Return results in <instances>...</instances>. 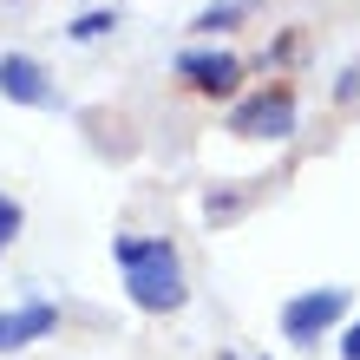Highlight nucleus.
Instances as JSON below:
<instances>
[{
  "instance_id": "nucleus-10",
  "label": "nucleus",
  "mask_w": 360,
  "mask_h": 360,
  "mask_svg": "<svg viewBox=\"0 0 360 360\" xmlns=\"http://www.w3.org/2000/svg\"><path fill=\"white\" fill-rule=\"evenodd\" d=\"M341 360H360V321L347 328V341H341Z\"/></svg>"
},
{
  "instance_id": "nucleus-5",
  "label": "nucleus",
  "mask_w": 360,
  "mask_h": 360,
  "mask_svg": "<svg viewBox=\"0 0 360 360\" xmlns=\"http://www.w3.org/2000/svg\"><path fill=\"white\" fill-rule=\"evenodd\" d=\"M59 328V308L53 302H20V308H0V354H20L33 341H46Z\"/></svg>"
},
{
  "instance_id": "nucleus-1",
  "label": "nucleus",
  "mask_w": 360,
  "mask_h": 360,
  "mask_svg": "<svg viewBox=\"0 0 360 360\" xmlns=\"http://www.w3.org/2000/svg\"><path fill=\"white\" fill-rule=\"evenodd\" d=\"M112 256L124 269V295H131V308H144V314H177L190 302L184 256L164 236H112Z\"/></svg>"
},
{
  "instance_id": "nucleus-6",
  "label": "nucleus",
  "mask_w": 360,
  "mask_h": 360,
  "mask_svg": "<svg viewBox=\"0 0 360 360\" xmlns=\"http://www.w3.org/2000/svg\"><path fill=\"white\" fill-rule=\"evenodd\" d=\"M0 92H7L13 105H59V92L46 86V66L27 53H7L0 59Z\"/></svg>"
},
{
  "instance_id": "nucleus-4",
  "label": "nucleus",
  "mask_w": 360,
  "mask_h": 360,
  "mask_svg": "<svg viewBox=\"0 0 360 360\" xmlns=\"http://www.w3.org/2000/svg\"><path fill=\"white\" fill-rule=\"evenodd\" d=\"M177 79H184L190 92H203V98H229V92H236V79H243V59L236 53L190 46V53H177Z\"/></svg>"
},
{
  "instance_id": "nucleus-9",
  "label": "nucleus",
  "mask_w": 360,
  "mask_h": 360,
  "mask_svg": "<svg viewBox=\"0 0 360 360\" xmlns=\"http://www.w3.org/2000/svg\"><path fill=\"white\" fill-rule=\"evenodd\" d=\"M13 229H20V203L0 197V243H13Z\"/></svg>"
},
{
  "instance_id": "nucleus-11",
  "label": "nucleus",
  "mask_w": 360,
  "mask_h": 360,
  "mask_svg": "<svg viewBox=\"0 0 360 360\" xmlns=\"http://www.w3.org/2000/svg\"><path fill=\"white\" fill-rule=\"evenodd\" d=\"M0 249H7V243H0Z\"/></svg>"
},
{
  "instance_id": "nucleus-3",
  "label": "nucleus",
  "mask_w": 360,
  "mask_h": 360,
  "mask_svg": "<svg viewBox=\"0 0 360 360\" xmlns=\"http://www.w3.org/2000/svg\"><path fill=\"white\" fill-rule=\"evenodd\" d=\"M229 131H236V138H269V144L295 138V92L288 86H269L256 98H243L236 112H229Z\"/></svg>"
},
{
  "instance_id": "nucleus-7",
  "label": "nucleus",
  "mask_w": 360,
  "mask_h": 360,
  "mask_svg": "<svg viewBox=\"0 0 360 360\" xmlns=\"http://www.w3.org/2000/svg\"><path fill=\"white\" fill-rule=\"evenodd\" d=\"M243 13H249V0H217V7H203V13H197V33H229Z\"/></svg>"
},
{
  "instance_id": "nucleus-2",
  "label": "nucleus",
  "mask_w": 360,
  "mask_h": 360,
  "mask_svg": "<svg viewBox=\"0 0 360 360\" xmlns=\"http://www.w3.org/2000/svg\"><path fill=\"white\" fill-rule=\"evenodd\" d=\"M347 302H354L347 288H302V295L282 308V334H288L295 347H314V341H321V334L347 314Z\"/></svg>"
},
{
  "instance_id": "nucleus-8",
  "label": "nucleus",
  "mask_w": 360,
  "mask_h": 360,
  "mask_svg": "<svg viewBox=\"0 0 360 360\" xmlns=\"http://www.w3.org/2000/svg\"><path fill=\"white\" fill-rule=\"evenodd\" d=\"M112 27H118V13H79L72 20V39H105Z\"/></svg>"
}]
</instances>
